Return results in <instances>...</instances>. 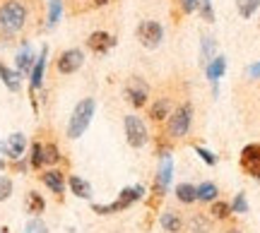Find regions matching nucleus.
Masks as SVG:
<instances>
[{"label":"nucleus","mask_w":260,"mask_h":233,"mask_svg":"<svg viewBox=\"0 0 260 233\" xmlns=\"http://www.w3.org/2000/svg\"><path fill=\"white\" fill-rule=\"evenodd\" d=\"M87 46H89V51H94L96 56H104V53H109V51L116 46V38H113L109 31H92V34L87 36Z\"/></svg>","instance_id":"12"},{"label":"nucleus","mask_w":260,"mask_h":233,"mask_svg":"<svg viewBox=\"0 0 260 233\" xmlns=\"http://www.w3.org/2000/svg\"><path fill=\"white\" fill-rule=\"evenodd\" d=\"M24 149H27V137H24L22 132H15V135H10L5 142H0V154H5V157L12 159V161L22 159Z\"/></svg>","instance_id":"11"},{"label":"nucleus","mask_w":260,"mask_h":233,"mask_svg":"<svg viewBox=\"0 0 260 233\" xmlns=\"http://www.w3.org/2000/svg\"><path fill=\"white\" fill-rule=\"evenodd\" d=\"M159 224H161V228L167 233H178L183 228V219H181V214L174 212V209H164V212L159 214Z\"/></svg>","instance_id":"16"},{"label":"nucleus","mask_w":260,"mask_h":233,"mask_svg":"<svg viewBox=\"0 0 260 233\" xmlns=\"http://www.w3.org/2000/svg\"><path fill=\"white\" fill-rule=\"evenodd\" d=\"M44 209H46V202H44V197L31 190V192L27 195V212H29V214L37 216V214H44Z\"/></svg>","instance_id":"23"},{"label":"nucleus","mask_w":260,"mask_h":233,"mask_svg":"<svg viewBox=\"0 0 260 233\" xmlns=\"http://www.w3.org/2000/svg\"><path fill=\"white\" fill-rule=\"evenodd\" d=\"M246 212H248V202H246L243 192H239L232 202V214H246Z\"/></svg>","instance_id":"32"},{"label":"nucleus","mask_w":260,"mask_h":233,"mask_svg":"<svg viewBox=\"0 0 260 233\" xmlns=\"http://www.w3.org/2000/svg\"><path fill=\"white\" fill-rule=\"evenodd\" d=\"M125 96L135 108H145L149 99V84L142 77H130L128 84H125Z\"/></svg>","instance_id":"7"},{"label":"nucleus","mask_w":260,"mask_h":233,"mask_svg":"<svg viewBox=\"0 0 260 233\" xmlns=\"http://www.w3.org/2000/svg\"><path fill=\"white\" fill-rule=\"evenodd\" d=\"M27 24V5L19 0H5L0 5V31L5 34H17Z\"/></svg>","instance_id":"1"},{"label":"nucleus","mask_w":260,"mask_h":233,"mask_svg":"<svg viewBox=\"0 0 260 233\" xmlns=\"http://www.w3.org/2000/svg\"><path fill=\"white\" fill-rule=\"evenodd\" d=\"M10 195H12V178L0 176V202L10 200Z\"/></svg>","instance_id":"34"},{"label":"nucleus","mask_w":260,"mask_h":233,"mask_svg":"<svg viewBox=\"0 0 260 233\" xmlns=\"http://www.w3.org/2000/svg\"><path fill=\"white\" fill-rule=\"evenodd\" d=\"M176 200L178 202H183V205H193V202H198L195 185H190V183H181V185H176Z\"/></svg>","instance_id":"22"},{"label":"nucleus","mask_w":260,"mask_h":233,"mask_svg":"<svg viewBox=\"0 0 260 233\" xmlns=\"http://www.w3.org/2000/svg\"><path fill=\"white\" fill-rule=\"evenodd\" d=\"M210 214H212V219H226L232 214V205L222 202V200H214V202H210Z\"/></svg>","instance_id":"27"},{"label":"nucleus","mask_w":260,"mask_h":233,"mask_svg":"<svg viewBox=\"0 0 260 233\" xmlns=\"http://www.w3.org/2000/svg\"><path fill=\"white\" fill-rule=\"evenodd\" d=\"M195 154L203 159L207 166H217V157H214V154H212L210 149H205V147H200V144H198V147H195Z\"/></svg>","instance_id":"35"},{"label":"nucleus","mask_w":260,"mask_h":233,"mask_svg":"<svg viewBox=\"0 0 260 233\" xmlns=\"http://www.w3.org/2000/svg\"><path fill=\"white\" fill-rule=\"evenodd\" d=\"M29 166H31V168H41V166H44V144H39V142H34V144H31Z\"/></svg>","instance_id":"29"},{"label":"nucleus","mask_w":260,"mask_h":233,"mask_svg":"<svg viewBox=\"0 0 260 233\" xmlns=\"http://www.w3.org/2000/svg\"><path fill=\"white\" fill-rule=\"evenodd\" d=\"M241 168L251 178L260 180V144H246L241 151Z\"/></svg>","instance_id":"10"},{"label":"nucleus","mask_w":260,"mask_h":233,"mask_svg":"<svg viewBox=\"0 0 260 233\" xmlns=\"http://www.w3.org/2000/svg\"><path fill=\"white\" fill-rule=\"evenodd\" d=\"M41 180H44V185H46L51 192L63 195V190H65V176L60 173V171H46V173L41 176Z\"/></svg>","instance_id":"18"},{"label":"nucleus","mask_w":260,"mask_h":233,"mask_svg":"<svg viewBox=\"0 0 260 233\" xmlns=\"http://www.w3.org/2000/svg\"><path fill=\"white\" fill-rule=\"evenodd\" d=\"M169 115H171V101H169L167 96H159V99H154V101L149 103V118L154 123L167 121Z\"/></svg>","instance_id":"15"},{"label":"nucleus","mask_w":260,"mask_h":233,"mask_svg":"<svg viewBox=\"0 0 260 233\" xmlns=\"http://www.w3.org/2000/svg\"><path fill=\"white\" fill-rule=\"evenodd\" d=\"M226 72V58L224 56H214L207 65H205V75H207V80L212 84L219 82V77Z\"/></svg>","instance_id":"17"},{"label":"nucleus","mask_w":260,"mask_h":233,"mask_svg":"<svg viewBox=\"0 0 260 233\" xmlns=\"http://www.w3.org/2000/svg\"><path fill=\"white\" fill-rule=\"evenodd\" d=\"M34 63H37V56H34V51H31V46L29 44H24L22 46V51H19L17 56H15V67H17V72L22 75H29L31 72V67H34Z\"/></svg>","instance_id":"14"},{"label":"nucleus","mask_w":260,"mask_h":233,"mask_svg":"<svg viewBox=\"0 0 260 233\" xmlns=\"http://www.w3.org/2000/svg\"><path fill=\"white\" fill-rule=\"evenodd\" d=\"M106 3H109V0H94V5H96V8H102V5H106Z\"/></svg>","instance_id":"38"},{"label":"nucleus","mask_w":260,"mask_h":233,"mask_svg":"<svg viewBox=\"0 0 260 233\" xmlns=\"http://www.w3.org/2000/svg\"><path fill=\"white\" fill-rule=\"evenodd\" d=\"M171 178H174V161H171L169 154H164L161 164H159L157 178H154V192H157V197L167 195V190L171 187Z\"/></svg>","instance_id":"9"},{"label":"nucleus","mask_w":260,"mask_h":233,"mask_svg":"<svg viewBox=\"0 0 260 233\" xmlns=\"http://www.w3.org/2000/svg\"><path fill=\"white\" fill-rule=\"evenodd\" d=\"M260 8V0H236V10L243 19H248L255 15V10Z\"/></svg>","instance_id":"26"},{"label":"nucleus","mask_w":260,"mask_h":233,"mask_svg":"<svg viewBox=\"0 0 260 233\" xmlns=\"http://www.w3.org/2000/svg\"><path fill=\"white\" fill-rule=\"evenodd\" d=\"M138 41L142 46L152 51V48H157L161 41H164V27L154 22V19H145V22H140L138 27Z\"/></svg>","instance_id":"6"},{"label":"nucleus","mask_w":260,"mask_h":233,"mask_svg":"<svg viewBox=\"0 0 260 233\" xmlns=\"http://www.w3.org/2000/svg\"><path fill=\"white\" fill-rule=\"evenodd\" d=\"M193 128V106L190 103H181L178 108L171 111V115L167 118V132L174 137V140H181L186 137Z\"/></svg>","instance_id":"3"},{"label":"nucleus","mask_w":260,"mask_h":233,"mask_svg":"<svg viewBox=\"0 0 260 233\" xmlns=\"http://www.w3.org/2000/svg\"><path fill=\"white\" fill-rule=\"evenodd\" d=\"M0 168H5V161H3V159H0Z\"/></svg>","instance_id":"40"},{"label":"nucleus","mask_w":260,"mask_h":233,"mask_svg":"<svg viewBox=\"0 0 260 233\" xmlns=\"http://www.w3.org/2000/svg\"><path fill=\"white\" fill-rule=\"evenodd\" d=\"M60 161V151H58V147L53 144V142H48V144H44V164H58Z\"/></svg>","instance_id":"30"},{"label":"nucleus","mask_w":260,"mask_h":233,"mask_svg":"<svg viewBox=\"0 0 260 233\" xmlns=\"http://www.w3.org/2000/svg\"><path fill=\"white\" fill-rule=\"evenodd\" d=\"M195 192H198V200H200V202H214V200H217V195H219L217 185H214V183H210V180L200 183V185L195 187Z\"/></svg>","instance_id":"21"},{"label":"nucleus","mask_w":260,"mask_h":233,"mask_svg":"<svg viewBox=\"0 0 260 233\" xmlns=\"http://www.w3.org/2000/svg\"><path fill=\"white\" fill-rule=\"evenodd\" d=\"M246 75L251 77V80H260V63H253V65H248Z\"/></svg>","instance_id":"37"},{"label":"nucleus","mask_w":260,"mask_h":233,"mask_svg":"<svg viewBox=\"0 0 260 233\" xmlns=\"http://www.w3.org/2000/svg\"><path fill=\"white\" fill-rule=\"evenodd\" d=\"M224 233H241L239 228H229V231H224Z\"/></svg>","instance_id":"39"},{"label":"nucleus","mask_w":260,"mask_h":233,"mask_svg":"<svg viewBox=\"0 0 260 233\" xmlns=\"http://www.w3.org/2000/svg\"><path fill=\"white\" fill-rule=\"evenodd\" d=\"M198 10L203 15L205 22H214V10H212V3L210 0H198Z\"/></svg>","instance_id":"33"},{"label":"nucleus","mask_w":260,"mask_h":233,"mask_svg":"<svg viewBox=\"0 0 260 233\" xmlns=\"http://www.w3.org/2000/svg\"><path fill=\"white\" fill-rule=\"evenodd\" d=\"M145 195V187L142 185H133V187H123L121 195H118V200L116 202H111V205H94L92 209L96 212V214H116V212H123V209H128L130 205H135L140 197Z\"/></svg>","instance_id":"4"},{"label":"nucleus","mask_w":260,"mask_h":233,"mask_svg":"<svg viewBox=\"0 0 260 233\" xmlns=\"http://www.w3.org/2000/svg\"><path fill=\"white\" fill-rule=\"evenodd\" d=\"M60 12H63V0H48V19H46L48 29H53L58 24Z\"/></svg>","instance_id":"24"},{"label":"nucleus","mask_w":260,"mask_h":233,"mask_svg":"<svg viewBox=\"0 0 260 233\" xmlns=\"http://www.w3.org/2000/svg\"><path fill=\"white\" fill-rule=\"evenodd\" d=\"M123 130H125V140H128V144L133 149H142L149 142L147 125H145V121H142L140 115H125Z\"/></svg>","instance_id":"5"},{"label":"nucleus","mask_w":260,"mask_h":233,"mask_svg":"<svg viewBox=\"0 0 260 233\" xmlns=\"http://www.w3.org/2000/svg\"><path fill=\"white\" fill-rule=\"evenodd\" d=\"M68 185H70V190H73V195L80 197V200H89V197H92V185H89L84 178L70 176L68 178Z\"/></svg>","instance_id":"20"},{"label":"nucleus","mask_w":260,"mask_h":233,"mask_svg":"<svg viewBox=\"0 0 260 233\" xmlns=\"http://www.w3.org/2000/svg\"><path fill=\"white\" fill-rule=\"evenodd\" d=\"M0 80H3V84L8 87L10 92H19V87H22V75H19L17 70H12V67H8L5 63H0Z\"/></svg>","instance_id":"19"},{"label":"nucleus","mask_w":260,"mask_h":233,"mask_svg":"<svg viewBox=\"0 0 260 233\" xmlns=\"http://www.w3.org/2000/svg\"><path fill=\"white\" fill-rule=\"evenodd\" d=\"M178 3H181V10H183V12H193L195 8H198V0H178Z\"/></svg>","instance_id":"36"},{"label":"nucleus","mask_w":260,"mask_h":233,"mask_svg":"<svg viewBox=\"0 0 260 233\" xmlns=\"http://www.w3.org/2000/svg\"><path fill=\"white\" fill-rule=\"evenodd\" d=\"M214 46H217V44H214L212 36H205L203 38V46H200V63H203V67L214 58Z\"/></svg>","instance_id":"28"},{"label":"nucleus","mask_w":260,"mask_h":233,"mask_svg":"<svg viewBox=\"0 0 260 233\" xmlns=\"http://www.w3.org/2000/svg\"><path fill=\"white\" fill-rule=\"evenodd\" d=\"M94 111H96V101H94L92 96H87L82 101L77 103L70 113V121H68V137L70 140H80L87 128H89V123L94 118Z\"/></svg>","instance_id":"2"},{"label":"nucleus","mask_w":260,"mask_h":233,"mask_svg":"<svg viewBox=\"0 0 260 233\" xmlns=\"http://www.w3.org/2000/svg\"><path fill=\"white\" fill-rule=\"evenodd\" d=\"M82 65H84V53L80 48H68L56 60V67L60 75H73V72H77Z\"/></svg>","instance_id":"8"},{"label":"nucleus","mask_w":260,"mask_h":233,"mask_svg":"<svg viewBox=\"0 0 260 233\" xmlns=\"http://www.w3.org/2000/svg\"><path fill=\"white\" fill-rule=\"evenodd\" d=\"M24 233H48V226L39 216H34V219H29L24 224Z\"/></svg>","instance_id":"31"},{"label":"nucleus","mask_w":260,"mask_h":233,"mask_svg":"<svg viewBox=\"0 0 260 233\" xmlns=\"http://www.w3.org/2000/svg\"><path fill=\"white\" fill-rule=\"evenodd\" d=\"M46 58H48V48L44 46V48H41V53L37 56V63H34V67H31V72H29V87H31V92L41 89V84H44V72H46Z\"/></svg>","instance_id":"13"},{"label":"nucleus","mask_w":260,"mask_h":233,"mask_svg":"<svg viewBox=\"0 0 260 233\" xmlns=\"http://www.w3.org/2000/svg\"><path fill=\"white\" fill-rule=\"evenodd\" d=\"M190 231L193 233H210L212 231V221H210L205 214H193V219H190Z\"/></svg>","instance_id":"25"},{"label":"nucleus","mask_w":260,"mask_h":233,"mask_svg":"<svg viewBox=\"0 0 260 233\" xmlns=\"http://www.w3.org/2000/svg\"><path fill=\"white\" fill-rule=\"evenodd\" d=\"M0 233H8V228H3V231H0Z\"/></svg>","instance_id":"41"}]
</instances>
